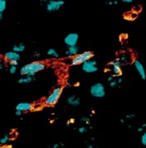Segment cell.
Segmentation results:
<instances>
[{
    "label": "cell",
    "mask_w": 146,
    "mask_h": 148,
    "mask_svg": "<svg viewBox=\"0 0 146 148\" xmlns=\"http://www.w3.org/2000/svg\"><path fill=\"white\" fill-rule=\"evenodd\" d=\"M46 65L40 61H35L29 63H27L20 68V74L22 76H35L37 73L43 71Z\"/></svg>",
    "instance_id": "obj_1"
},
{
    "label": "cell",
    "mask_w": 146,
    "mask_h": 148,
    "mask_svg": "<svg viewBox=\"0 0 146 148\" xmlns=\"http://www.w3.org/2000/svg\"><path fill=\"white\" fill-rule=\"evenodd\" d=\"M81 121L86 124V126H91V119L88 116H82L81 118Z\"/></svg>",
    "instance_id": "obj_19"
},
{
    "label": "cell",
    "mask_w": 146,
    "mask_h": 148,
    "mask_svg": "<svg viewBox=\"0 0 146 148\" xmlns=\"http://www.w3.org/2000/svg\"><path fill=\"white\" fill-rule=\"evenodd\" d=\"M3 58L8 62H11V61L18 62L21 58V55L18 53L13 52V51H8V52H7L3 54Z\"/></svg>",
    "instance_id": "obj_11"
},
{
    "label": "cell",
    "mask_w": 146,
    "mask_h": 148,
    "mask_svg": "<svg viewBox=\"0 0 146 148\" xmlns=\"http://www.w3.org/2000/svg\"><path fill=\"white\" fill-rule=\"evenodd\" d=\"M47 148H52V147H47Z\"/></svg>",
    "instance_id": "obj_44"
},
{
    "label": "cell",
    "mask_w": 146,
    "mask_h": 148,
    "mask_svg": "<svg viewBox=\"0 0 146 148\" xmlns=\"http://www.w3.org/2000/svg\"><path fill=\"white\" fill-rule=\"evenodd\" d=\"M6 1H10V0H6Z\"/></svg>",
    "instance_id": "obj_46"
},
{
    "label": "cell",
    "mask_w": 146,
    "mask_h": 148,
    "mask_svg": "<svg viewBox=\"0 0 146 148\" xmlns=\"http://www.w3.org/2000/svg\"><path fill=\"white\" fill-rule=\"evenodd\" d=\"M141 127H142L145 128V127H146V123H144V124H143V125H142Z\"/></svg>",
    "instance_id": "obj_42"
},
{
    "label": "cell",
    "mask_w": 146,
    "mask_h": 148,
    "mask_svg": "<svg viewBox=\"0 0 146 148\" xmlns=\"http://www.w3.org/2000/svg\"><path fill=\"white\" fill-rule=\"evenodd\" d=\"M11 140V136L9 134H5L3 137L0 138V144L1 146H4V145H7L9 141Z\"/></svg>",
    "instance_id": "obj_17"
},
{
    "label": "cell",
    "mask_w": 146,
    "mask_h": 148,
    "mask_svg": "<svg viewBox=\"0 0 146 148\" xmlns=\"http://www.w3.org/2000/svg\"><path fill=\"white\" fill-rule=\"evenodd\" d=\"M8 72H9V73L11 74V75L15 74L17 73V67H9Z\"/></svg>",
    "instance_id": "obj_26"
},
{
    "label": "cell",
    "mask_w": 146,
    "mask_h": 148,
    "mask_svg": "<svg viewBox=\"0 0 146 148\" xmlns=\"http://www.w3.org/2000/svg\"><path fill=\"white\" fill-rule=\"evenodd\" d=\"M90 94L93 97L96 98H102L106 96V88L103 83L101 82H96L90 88Z\"/></svg>",
    "instance_id": "obj_4"
},
{
    "label": "cell",
    "mask_w": 146,
    "mask_h": 148,
    "mask_svg": "<svg viewBox=\"0 0 146 148\" xmlns=\"http://www.w3.org/2000/svg\"><path fill=\"white\" fill-rule=\"evenodd\" d=\"M132 127V125H129V126H128V128H131Z\"/></svg>",
    "instance_id": "obj_43"
},
{
    "label": "cell",
    "mask_w": 146,
    "mask_h": 148,
    "mask_svg": "<svg viewBox=\"0 0 146 148\" xmlns=\"http://www.w3.org/2000/svg\"><path fill=\"white\" fill-rule=\"evenodd\" d=\"M116 82H117V83L119 84V86L122 84V82H123V78L121 77H117V78H116Z\"/></svg>",
    "instance_id": "obj_28"
},
{
    "label": "cell",
    "mask_w": 146,
    "mask_h": 148,
    "mask_svg": "<svg viewBox=\"0 0 146 148\" xmlns=\"http://www.w3.org/2000/svg\"><path fill=\"white\" fill-rule=\"evenodd\" d=\"M108 66L112 67V76L114 77H120V76H121V74H122V67H123V65H122L119 62L113 60L108 63Z\"/></svg>",
    "instance_id": "obj_8"
},
{
    "label": "cell",
    "mask_w": 146,
    "mask_h": 148,
    "mask_svg": "<svg viewBox=\"0 0 146 148\" xmlns=\"http://www.w3.org/2000/svg\"><path fill=\"white\" fill-rule=\"evenodd\" d=\"M33 108V104L31 102H27V101H23V102H20L18 103L17 106H16V111H20L22 112L23 113V112H30L32 109Z\"/></svg>",
    "instance_id": "obj_9"
},
{
    "label": "cell",
    "mask_w": 146,
    "mask_h": 148,
    "mask_svg": "<svg viewBox=\"0 0 146 148\" xmlns=\"http://www.w3.org/2000/svg\"><path fill=\"white\" fill-rule=\"evenodd\" d=\"M62 90H63V88L61 86H57L54 88V90L50 93L48 97H46V98L45 99V101H44L45 105L48 106V107L55 106L57 103V101H59L60 97L62 93Z\"/></svg>",
    "instance_id": "obj_2"
},
{
    "label": "cell",
    "mask_w": 146,
    "mask_h": 148,
    "mask_svg": "<svg viewBox=\"0 0 146 148\" xmlns=\"http://www.w3.org/2000/svg\"><path fill=\"white\" fill-rule=\"evenodd\" d=\"M96 146H95V145H93V144H88L87 146H86V148H96Z\"/></svg>",
    "instance_id": "obj_34"
},
{
    "label": "cell",
    "mask_w": 146,
    "mask_h": 148,
    "mask_svg": "<svg viewBox=\"0 0 146 148\" xmlns=\"http://www.w3.org/2000/svg\"><path fill=\"white\" fill-rule=\"evenodd\" d=\"M119 4V1L118 0H114L113 1V6L114 5H118Z\"/></svg>",
    "instance_id": "obj_36"
},
{
    "label": "cell",
    "mask_w": 146,
    "mask_h": 148,
    "mask_svg": "<svg viewBox=\"0 0 146 148\" xmlns=\"http://www.w3.org/2000/svg\"><path fill=\"white\" fill-rule=\"evenodd\" d=\"M34 56H35V57H40L41 54H40V53H38V52H35V53H34Z\"/></svg>",
    "instance_id": "obj_38"
},
{
    "label": "cell",
    "mask_w": 146,
    "mask_h": 148,
    "mask_svg": "<svg viewBox=\"0 0 146 148\" xmlns=\"http://www.w3.org/2000/svg\"><path fill=\"white\" fill-rule=\"evenodd\" d=\"M134 68L136 69V71L138 72L140 77L143 80H145V68H144V66H143L142 62L139 59H134Z\"/></svg>",
    "instance_id": "obj_10"
},
{
    "label": "cell",
    "mask_w": 146,
    "mask_h": 148,
    "mask_svg": "<svg viewBox=\"0 0 146 148\" xmlns=\"http://www.w3.org/2000/svg\"><path fill=\"white\" fill-rule=\"evenodd\" d=\"M121 1L122 3H132L134 2V0H119Z\"/></svg>",
    "instance_id": "obj_29"
},
{
    "label": "cell",
    "mask_w": 146,
    "mask_h": 148,
    "mask_svg": "<svg viewBox=\"0 0 146 148\" xmlns=\"http://www.w3.org/2000/svg\"><path fill=\"white\" fill-rule=\"evenodd\" d=\"M74 122H75V120H74V118H71V120H69L67 123H68V124H70V123H74Z\"/></svg>",
    "instance_id": "obj_37"
},
{
    "label": "cell",
    "mask_w": 146,
    "mask_h": 148,
    "mask_svg": "<svg viewBox=\"0 0 146 148\" xmlns=\"http://www.w3.org/2000/svg\"><path fill=\"white\" fill-rule=\"evenodd\" d=\"M7 8L6 0H0V13H3Z\"/></svg>",
    "instance_id": "obj_18"
},
{
    "label": "cell",
    "mask_w": 146,
    "mask_h": 148,
    "mask_svg": "<svg viewBox=\"0 0 146 148\" xmlns=\"http://www.w3.org/2000/svg\"><path fill=\"white\" fill-rule=\"evenodd\" d=\"M65 4L64 0H49L46 4V12L54 13L57 12Z\"/></svg>",
    "instance_id": "obj_5"
},
{
    "label": "cell",
    "mask_w": 146,
    "mask_h": 148,
    "mask_svg": "<svg viewBox=\"0 0 146 148\" xmlns=\"http://www.w3.org/2000/svg\"><path fill=\"white\" fill-rule=\"evenodd\" d=\"M2 147V146H1V144H0V147Z\"/></svg>",
    "instance_id": "obj_45"
},
{
    "label": "cell",
    "mask_w": 146,
    "mask_h": 148,
    "mask_svg": "<svg viewBox=\"0 0 146 148\" xmlns=\"http://www.w3.org/2000/svg\"><path fill=\"white\" fill-rule=\"evenodd\" d=\"M25 49H26V46H25V44L24 43H18V44H15L14 46L13 47V52H15V53H23V52H24L25 51Z\"/></svg>",
    "instance_id": "obj_16"
},
{
    "label": "cell",
    "mask_w": 146,
    "mask_h": 148,
    "mask_svg": "<svg viewBox=\"0 0 146 148\" xmlns=\"http://www.w3.org/2000/svg\"><path fill=\"white\" fill-rule=\"evenodd\" d=\"M49 0H40V3L41 4H44V3H46H46L48 2Z\"/></svg>",
    "instance_id": "obj_35"
},
{
    "label": "cell",
    "mask_w": 146,
    "mask_h": 148,
    "mask_svg": "<svg viewBox=\"0 0 146 148\" xmlns=\"http://www.w3.org/2000/svg\"><path fill=\"white\" fill-rule=\"evenodd\" d=\"M137 132H139V133H140V132H145V128L142 127H139L137 128Z\"/></svg>",
    "instance_id": "obj_31"
},
{
    "label": "cell",
    "mask_w": 146,
    "mask_h": 148,
    "mask_svg": "<svg viewBox=\"0 0 146 148\" xmlns=\"http://www.w3.org/2000/svg\"><path fill=\"white\" fill-rule=\"evenodd\" d=\"M93 58H94V53L92 52L86 51V52L77 54L76 56L72 58L71 60V63L72 66H79V65H81L82 63H84L86 61L92 59Z\"/></svg>",
    "instance_id": "obj_3"
},
{
    "label": "cell",
    "mask_w": 146,
    "mask_h": 148,
    "mask_svg": "<svg viewBox=\"0 0 146 148\" xmlns=\"http://www.w3.org/2000/svg\"><path fill=\"white\" fill-rule=\"evenodd\" d=\"M114 78H115V77H114L113 76H109V77H107V82H111Z\"/></svg>",
    "instance_id": "obj_33"
},
{
    "label": "cell",
    "mask_w": 146,
    "mask_h": 148,
    "mask_svg": "<svg viewBox=\"0 0 146 148\" xmlns=\"http://www.w3.org/2000/svg\"><path fill=\"white\" fill-rule=\"evenodd\" d=\"M80 53V48L78 46H72V47H67L66 50L65 51V56L66 58H72L75 56Z\"/></svg>",
    "instance_id": "obj_12"
},
{
    "label": "cell",
    "mask_w": 146,
    "mask_h": 148,
    "mask_svg": "<svg viewBox=\"0 0 146 148\" xmlns=\"http://www.w3.org/2000/svg\"><path fill=\"white\" fill-rule=\"evenodd\" d=\"M36 82V77L35 76H23L22 77H20L18 80V84H30L32 82Z\"/></svg>",
    "instance_id": "obj_14"
},
{
    "label": "cell",
    "mask_w": 146,
    "mask_h": 148,
    "mask_svg": "<svg viewBox=\"0 0 146 148\" xmlns=\"http://www.w3.org/2000/svg\"><path fill=\"white\" fill-rule=\"evenodd\" d=\"M79 41V35L76 33H71L67 34L64 38V43L67 47L76 46L77 42Z\"/></svg>",
    "instance_id": "obj_7"
},
{
    "label": "cell",
    "mask_w": 146,
    "mask_h": 148,
    "mask_svg": "<svg viewBox=\"0 0 146 148\" xmlns=\"http://www.w3.org/2000/svg\"><path fill=\"white\" fill-rule=\"evenodd\" d=\"M52 148H64V144L62 142H57V143H55Z\"/></svg>",
    "instance_id": "obj_24"
},
{
    "label": "cell",
    "mask_w": 146,
    "mask_h": 148,
    "mask_svg": "<svg viewBox=\"0 0 146 148\" xmlns=\"http://www.w3.org/2000/svg\"><path fill=\"white\" fill-rule=\"evenodd\" d=\"M87 132H88V128L85 127V126H81V127H78V132L81 133V134H84Z\"/></svg>",
    "instance_id": "obj_21"
},
{
    "label": "cell",
    "mask_w": 146,
    "mask_h": 148,
    "mask_svg": "<svg viewBox=\"0 0 146 148\" xmlns=\"http://www.w3.org/2000/svg\"><path fill=\"white\" fill-rule=\"evenodd\" d=\"M72 87V83L71 82H66V88H71Z\"/></svg>",
    "instance_id": "obj_39"
},
{
    "label": "cell",
    "mask_w": 146,
    "mask_h": 148,
    "mask_svg": "<svg viewBox=\"0 0 146 148\" xmlns=\"http://www.w3.org/2000/svg\"><path fill=\"white\" fill-rule=\"evenodd\" d=\"M3 14H2V13H0V21L3 19Z\"/></svg>",
    "instance_id": "obj_41"
},
{
    "label": "cell",
    "mask_w": 146,
    "mask_h": 148,
    "mask_svg": "<svg viewBox=\"0 0 146 148\" xmlns=\"http://www.w3.org/2000/svg\"><path fill=\"white\" fill-rule=\"evenodd\" d=\"M105 3H106V5H108V6H113V1H111V0L106 1Z\"/></svg>",
    "instance_id": "obj_30"
},
{
    "label": "cell",
    "mask_w": 146,
    "mask_h": 148,
    "mask_svg": "<svg viewBox=\"0 0 146 148\" xmlns=\"http://www.w3.org/2000/svg\"><path fill=\"white\" fill-rule=\"evenodd\" d=\"M8 65L9 67H17L18 65V62L17 61H11V62H8Z\"/></svg>",
    "instance_id": "obj_25"
},
{
    "label": "cell",
    "mask_w": 146,
    "mask_h": 148,
    "mask_svg": "<svg viewBox=\"0 0 146 148\" xmlns=\"http://www.w3.org/2000/svg\"><path fill=\"white\" fill-rule=\"evenodd\" d=\"M109 85H110V88H119V87H120L119 84L117 83V82H116V79H115V78H114L111 82H109Z\"/></svg>",
    "instance_id": "obj_20"
},
{
    "label": "cell",
    "mask_w": 146,
    "mask_h": 148,
    "mask_svg": "<svg viewBox=\"0 0 146 148\" xmlns=\"http://www.w3.org/2000/svg\"><path fill=\"white\" fill-rule=\"evenodd\" d=\"M46 54L48 57L52 58H55V59H58L60 58V54L58 53V52L55 49V48H49L47 51H46Z\"/></svg>",
    "instance_id": "obj_15"
},
{
    "label": "cell",
    "mask_w": 146,
    "mask_h": 148,
    "mask_svg": "<svg viewBox=\"0 0 146 148\" xmlns=\"http://www.w3.org/2000/svg\"><path fill=\"white\" fill-rule=\"evenodd\" d=\"M15 115L17 116H22V115H23V112H20V111H15Z\"/></svg>",
    "instance_id": "obj_32"
},
{
    "label": "cell",
    "mask_w": 146,
    "mask_h": 148,
    "mask_svg": "<svg viewBox=\"0 0 146 148\" xmlns=\"http://www.w3.org/2000/svg\"><path fill=\"white\" fill-rule=\"evenodd\" d=\"M141 144H142V146H144V147H145L146 146V132H143V134L141 136Z\"/></svg>",
    "instance_id": "obj_22"
},
{
    "label": "cell",
    "mask_w": 146,
    "mask_h": 148,
    "mask_svg": "<svg viewBox=\"0 0 146 148\" xmlns=\"http://www.w3.org/2000/svg\"><path fill=\"white\" fill-rule=\"evenodd\" d=\"M66 102L68 105L74 107V108H76L81 104V99L76 95H71L66 97Z\"/></svg>",
    "instance_id": "obj_13"
},
{
    "label": "cell",
    "mask_w": 146,
    "mask_h": 148,
    "mask_svg": "<svg viewBox=\"0 0 146 148\" xmlns=\"http://www.w3.org/2000/svg\"><path fill=\"white\" fill-rule=\"evenodd\" d=\"M6 67V62L4 58H0V70H3Z\"/></svg>",
    "instance_id": "obj_23"
},
{
    "label": "cell",
    "mask_w": 146,
    "mask_h": 148,
    "mask_svg": "<svg viewBox=\"0 0 146 148\" xmlns=\"http://www.w3.org/2000/svg\"><path fill=\"white\" fill-rule=\"evenodd\" d=\"M119 122H120L121 124H124V123H125V119H123V118H120V119H119Z\"/></svg>",
    "instance_id": "obj_40"
},
{
    "label": "cell",
    "mask_w": 146,
    "mask_h": 148,
    "mask_svg": "<svg viewBox=\"0 0 146 148\" xmlns=\"http://www.w3.org/2000/svg\"><path fill=\"white\" fill-rule=\"evenodd\" d=\"M134 117H135V114H134V113H128L126 115V119H133Z\"/></svg>",
    "instance_id": "obj_27"
},
{
    "label": "cell",
    "mask_w": 146,
    "mask_h": 148,
    "mask_svg": "<svg viewBox=\"0 0 146 148\" xmlns=\"http://www.w3.org/2000/svg\"><path fill=\"white\" fill-rule=\"evenodd\" d=\"M81 69L86 73H94L98 71L97 62L94 59H90L81 64Z\"/></svg>",
    "instance_id": "obj_6"
}]
</instances>
